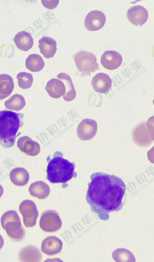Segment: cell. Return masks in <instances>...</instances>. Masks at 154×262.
I'll list each match as a JSON object with an SVG mask.
<instances>
[{
  "label": "cell",
  "instance_id": "obj_22",
  "mask_svg": "<svg viewBox=\"0 0 154 262\" xmlns=\"http://www.w3.org/2000/svg\"><path fill=\"white\" fill-rule=\"evenodd\" d=\"M57 77L63 82L65 87L66 93L62 96L64 100L69 102L74 99L76 96V92L69 76L66 73H60L57 75Z\"/></svg>",
  "mask_w": 154,
  "mask_h": 262
},
{
  "label": "cell",
  "instance_id": "obj_4",
  "mask_svg": "<svg viewBox=\"0 0 154 262\" xmlns=\"http://www.w3.org/2000/svg\"><path fill=\"white\" fill-rule=\"evenodd\" d=\"M1 224L9 236L15 241H20L26 235L25 229L21 224L19 216L15 210L5 212L1 219Z\"/></svg>",
  "mask_w": 154,
  "mask_h": 262
},
{
  "label": "cell",
  "instance_id": "obj_2",
  "mask_svg": "<svg viewBox=\"0 0 154 262\" xmlns=\"http://www.w3.org/2000/svg\"><path fill=\"white\" fill-rule=\"evenodd\" d=\"M23 115L9 110L0 111V144L4 147L13 146L19 128L23 125Z\"/></svg>",
  "mask_w": 154,
  "mask_h": 262
},
{
  "label": "cell",
  "instance_id": "obj_1",
  "mask_svg": "<svg viewBox=\"0 0 154 262\" xmlns=\"http://www.w3.org/2000/svg\"><path fill=\"white\" fill-rule=\"evenodd\" d=\"M86 199L91 210L99 218L107 220L109 213L118 211L124 204L125 185L121 178L114 175L95 172L90 177Z\"/></svg>",
  "mask_w": 154,
  "mask_h": 262
},
{
  "label": "cell",
  "instance_id": "obj_23",
  "mask_svg": "<svg viewBox=\"0 0 154 262\" xmlns=\"http://www.w3.org/2000/svg\"><path fill=\"white\" fill-rule=\"evenodd\" d=\"M14 88V83L12 77L6 74H0V100L9 96Z\"/></svg>",
  "mask_w": 154,
  "mask_h": 262
},
{
  "label": "cell",
  "instance_id": "obj_13",
  "mask_svg": "<svg viewBox=\"0 0 154 262\" xmlns=\"http://www.w3.org/2000/svg\"><path fill=\"white\" fill-rule=\"evenodd\" d=\"M17 145L21 151L28 156H35L40 152L41 147L38 143L27 136L20 137Z\"/></svg>",
  "mask_w": 154,
  "mask_h": 262
},
{
  "label": "cell",
  "instance_id": "obj_14",
  "mask_svg": "<svg viewBox=\"0 0 154 262\" xmlns=\"http://www.w3.org/2000/svg\"><path fill=\"white\" fill-rule=\"evenodd\" d=\"M122 61V55L118 52L113 50L105 51L100 59V63L105 68L113 70L119 68Z\"/></svg>",
  "mask_w": 154,
  "mask_h": 262
},
{
  "label": "cell",
  "instance_id": "obj_24",
  "mask_svg": "<svg viewBox=\"0 0 154 262\" xmlns=\"http://www.w3.org/2000/svg\"><path fill=\"white\" fill-rule=\"evenodd\" d=\"M45 65L44 61L39 55L32 54L29 55L26 60L27 68L33 72H38L43 69Z\"/></svg>",
  "mask_w": 154,
  "mask_h": 262
},
{
  "label": "cell",
  "instance_id": "obj_28",
  "mask_svg": "<svg viewBox=\"0 0 154 262\" xmlns=\"http://www.w3.org/2000/svg\"><path fill=\"white\" fill-rule=\"evenodd\" d=\"M4 244V240L2 236L0 234V249L3 247Z\"/></svg>",
  "mask_w": 154,
  "mask_h": 262
},
{
  "label": "cell",
  "instance_id": "obj_19",
  "mask_svg": "<svg viewBox=\"0 0 154 262\" xmlns=\"http://www.w3.org/2000/svg\"><path fill=\"white\" fill-rule=\"evenodd\" d=\"M29 191L32 196L39 199H44L49 195L50 189L46 183L39 181L32 183L29 188Z\"/></svg>",
  "mask_w": 154,
  "mask_h": 262
},
{
  "label": "cell",
  "instance_id": "obj_6",
  "mask_svg": "<svg viewBox=\"0 0 154 262\" xmlns=\"http://www.w3.org/2000/svg\"><path fill=\"white\" fill-rule=\"evenodd\" d=\"M62 224L61 219L58 213L54 210H49L43 212L39 223L41 229L49 232L58 230L61 227Z\"/></svg>",
  "mask_w": 154,
  "mask_h": 262
},
{
  "label": "cell",
  "instance_id": "obj_12",
  "mask_svg": "<svg viewBox=\"0 0 154 262\" xmlns=\"http://www.w3.org/2000/svg\"><path fill=\"white\" fill-rule=\"evenodd\" d=\"M91 85L96 92L106 94L111 89L112 81L108 74L99 73L92 78Z\"/></svg>",
  "mask_w": 154,
  "mask_h": 262
},
{
  "label": "cell",
  "instance_id": "obj_11",
  "mask_svg": "<svg viewBox=\"0 0 154 262\" xmlns=\"http://www.w3.org/2000/svg\"><path fill=\"white\" fill-rule=\"evenodd\" d=\"M127 15L128 20L136 26H142L146 22L149 16L147 10L140 5L130 8L127 11Z\"/></svg>",
  "mask_w": 154,
  "mask_h": 262
},
{
  "label": "cell",
  "instance_id": "obj_10",
  "mask_svg": "<svg viewBox=\"0 0 154 262\" xmlns=\"http://www.w3.org/2000/svg\"><path fill=\"white\" fill-rule=\"evenodd\" d=\"M106 21V16L102 12L94 10L87 15L85 20L84 25L88 31H97L103 27Z\"/></svg>",
  "mask_w": 154,
  "mask_h": 262
},
{
  "label": "cell",
  "instance_id": "obj_5",
  "mask_svg": "<svg viewBox=\"0 0 154 262\" xmlns=\"http://www.w3.org/2000/svg\"><path fill=\"white\" fill-rule=\"evenodd\" d=\"M76 66L81 72V77L91 75L99 69L95 56L92 53L85 51L77 52L74 56Z\"/></svg>",
  "mask_w": 154,
  "mask_h": 262
},
{
  "label": "cell",
  "instance_id": "obj_26",
  "mask_svg": "<svg viewBox=\"0 0 154 262\" xmlns=\"http://www.w3.org/2000/svg\"><path fill=\"white\" fill-rule=\"evenodd\" d=\"M19 86L21 88L26 89L30 88L33 82L32 75L26 72L18 73L17 76Z\"/></svg>",
  "mask_w": 154,
  "mask_h": 262
},
{
  "label": "cell",
  "instance_id": "obj_8",
  "mask_svg": "<svg viewBox=\"0 0 154 262\" xmlns=\"http://www.w3.org/2000/svg\"><path fill=\"white\" fill-rule=\"evenodd\" d=\"M131 135L134 142L140 147H149L154 141V137L149 132L145 121L141 122L133 128Z\"/></svg>",
  "mask_w": 154,
  "mask_h": 262
},
{
  "label": "cell",
  "instance_id": "obj_20",
  "mask_svg": "<svg viewBox=\"0 0 154 262\" xmlns=\"http://www.w3.org/2000/svg\"><path fill=\"white\" fill-rule=\"evenodd\" d=\"M14 40L17 48L24 51L31 49L33 45V39L31 35L24 30L18 32Z\"/></svg>",
  "mask_w": 154,
  "mask_h": 262
},
{
  "label": "cell",
  "instance_id": "obj_17",
  "mask_svg": "<svg viewBox=\"0 0 154 262\" xmlns=\"http://www.w3.org/2000/svg\"><path fill=\"white\" fill-rule=\"evenodd\" d=\"M45 89L52 98L58 99L63 96L66 88L63 82L58 79L52 78L47 83Z\"/></svg>",
  "mask_w": 154,
  "mask_h": 262
},
{
  "label": "cell",
  "instance_id": "obj_27",
  "mask_svg": "<svg viewBox=\"0 0 154 262\" xmlns=\"http://www.w3.org/2000/svg\"><path fill=\"white\" fill-rule=\"evenodd\" d=\"M43 5L46 8L50 9L55 8L58 4L59 0H41Z\"/></svg>",
  "mask_w": 154,
  "mask_h": 262
},
{
  "label": "cell",
  "instance_id": "obj_21",
  "mask_svg": "<svg viewBox=\"0 0 154 262\" xmlns=\"http://www.w3.org/2000/svg\"><path fill=\"white\" fill-rule=\"evenodd\" d=\"M10 178L11 182L15 185L23 186L28 183L29 179V174L25 169L16 167L11 171Z\"/></svg>",
  "mask_w": 154,
  "mask_h": 262
},
{
  "label": "cell",
  "instance_id": "obj_9",
  "mask_svg": "<svg viewBox=\"0 0 154 262\" xmlns=\"http://www.w3.org/2000/svg\"><path fill=\"white\" fill-rule=\"evenodd\" d=\"M98 130L97 123L94 120L86 118L82 121L77 129L78 137L82 140H89L96 135Z\"/></svg>",
  "mask_w": 154,
  "mask_h": 262
},
{
  "label": "cell",
  "instance_id": "obj_29",
  "mask_svg": "<svg viewBox=\"0 0 154 262\" xmlns=\"http://www.w3.org/2000/svg\"><path fill=\"white\" fill-rule=\"evenodd\" d=\"M4 192V189L2 186L0 184V197L2 195Z\"/></svg>",
  "mask_w": 154,
  "mask_h": 262
},
{
  "label": "cell",
  "instance_id": "obj_7",
  "mask_svg": "<svg viewBox=\"0 0 154 262\" xmlns=\"http://www.w3.org/2000/svg\"><path fill=\"white\" fill-rule=\"evenodd\" d=\"M19 210L23 216V223L27 227L35 226L38 216V212L35 203L30 200L23 201L19 207Z\"/></svg>",
  "mask_w": 154,
  "mask_h": 262
},
{
  "label": "cell",
  "instance_id": "obj_18",
  "mask_svg": "<svg viewBox=\"0 0 154 262\" xmlns=\"http://www.w3.org/2000/svg\"><path fill=\"white\" fill-rule=\"evenodd\" d=\"M21 261L39 262L42 259V255L39 249L36 247L28 246L22 249L19 254Z\"/></svg>",
  "mask_w": 154,
  "mask_h": 262
},
{
  "label": "cell",
  "instance_id": "obj_25",
  "mask_svg": "<svg viewBox=\"0 0 154 262\" xmlns=\"http://www.w3.org/2000/svg\"><path fill=\"white\" fill-rule=\"evenodd\" d=\"M26 104V101L23 96L18 94L12 96L5 103V106L7 109L15 111L21 110Z\"/></svg>",
  "mask_w": 154,
  "mask_h": 262
},
{
  "label": "cell",
  "instance_id": "obj_15",
  "mask_svg": "<svg viewBox=\"0 0 154 262\" xmlns=\"http://www.w3.org/2000/svg\"><path fill=\"white\" fill-rule=\"evenodd\" d=\"M62 241L54 236H49L42 241L41 247L42 251L45 254L52 255L59 253L63 247Z\"/></svg>",
  "mask_w": 154,
  "mask_h": 262
},
{
  "label": "cell",
  "instance_id": "obj_16",
  "mask_svg": "<svg viewBox=\"0 0 154 262\" xmlns=\"http://www.w3.org/2000/svg\"><path fill=\"white\" fill-rule=\"evenodd\" d=\"M38 42L40 52L45 57L48 59L54 56L57 50L56 40L51 37L45 36Z\"/></svg>",
  "mask_w": 154,
  "mask_h": 262
},
{
  "label": "cell",
  "instance_id": "obj_3",
  "mask_svg": "<svg viewBox=\"0 0 154 262\" xmlns=\"http://www.w3.org/2000/svg\"><path fill=\"white\" fill-rule=\"evenodd\" d=\"M60 151L54 153L53 158L49 161L47 168V178L51 183L66 184L77 174L75 171V165L63 157Z\"/></svg>",
  "mask_w": 154,
  "mask_h": 262
}]
</instances>
